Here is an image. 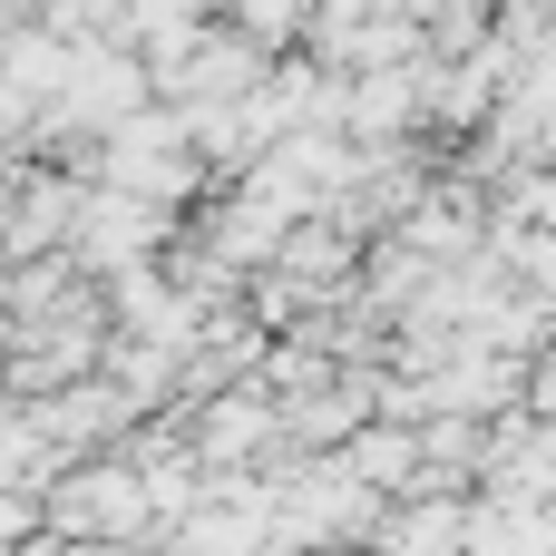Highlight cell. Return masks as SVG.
Returning a JSON list of instances; mask_svg holds the SVG:
<instances>
[{
	"label": "cell",
	"instance_id": "3957f363",
	"mask_svg": "<svg viewBox=\"0 0 556 556\" xmlns=\"http://www.w3.org/2000/svg\"><path fill=\"white\" fill-rule=\"evenodd\" d=\"M156 88H166L176 108H205V98L225 108V98H244V88H254V49H244V39H195L176 68H156Z\"/></svg>",
	"mask_w": 556,
	"mask_h": 556
},
{
	"label": "cell",
	"instance_id": "277c9868",
	"mask_svg": "<svg viewBox=\"0 0 556 556\" xmlns=\"http://www.w3.org/2000/svg\"><path fill=\"white\" fill-rule=\"evenodd\" d=\"M254 430H264V410H254V401H225V410H205V450H215V459H225V450H244Z\"/></svg>",
	"mask_w": 556,
	"mask_h": 556
},
{
	"label": "cell",
	"instance_id": "5b68a950",
	"mask_svg": "<svg viewBox=\"0 0 556 556\" xmlns=\"http://www.w3.org/2000/svg\"><path fill=\"white\" fill-rule=\"evenodd\" d=\"M235 20H244L254 39H283V29L303 20V0H235Z\"/></svg>",
	"mask_w": 556,
	"mask_h": 556
},
{
	"label": "cell",
	"instance_id": "6da1fadb",
	"mask_svg": "<svg viewBox=\"0 0 556 556\" xmlns=\"http://www.w3.org/2000/svg\"><path fill=\"white\" fill-rule=\"evenodd\" d=\"M49 528H59V547H117V538H137V528H147V479H137V459H78V469L49 489Z\"/></svg>",
	"mask_w": 556,
	"mask_h": 556
},
{
	"label": "cell",
	"instance_id": "7a4b0ae2",
	"mask_svg": "<svg viewBox=\"0 0 556 556\" xmlns=\"http://www.w3.org/2000/svg\"><path fill=\"white\" fill-rule=\"evenodd\" d=\"M156 244H166V215L156 205L88 186V215H78V244H68L78 274H137V264H156Z\"/></svg>",
	"mask_w": 556,
	"mask_h": 556
}]
</instances>
